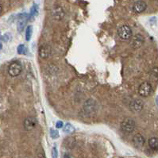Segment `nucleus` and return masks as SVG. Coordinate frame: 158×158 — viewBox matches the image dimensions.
<instances>
[{
	"mask_svg": "<svg viewBox=\"0 0 158 158\" xmlns=\"http://www.w3.org/2000/svg\"><path fill=\"white\" fill-rule=\"evenodd\" d=\"M121 129L125 133H130L133 132L135 129V122L131 118H125L124 120L122 122Z\"/></svg>",
	"mask_w": 158,
	"mask_h": 158,
	"instance_id": "1",
	"label": "nucleus"
},
{
	"mask_svg": "<svg viewBox=\"0 0 158 158\" xmlns=\"http://www.w3.org/2000/svg\"><path fill=\"white\" fill-rule=\"evenodd\" d=\"M118 35L122 40H129L130 39V37H132V30L130 26H128V25H122L118 30Z\"/></svg>",
	"mask_w": 158,
	"mask_h": 158,
	"instance_id": "2",
	"label": "nucleus"
},
{
	"mask_svg": "<svg viewBox=\"0 0 158 158\" xmlns=\"http://www.w3.org/2000/svg\"><path fill=\"white\" fill-rule=\"evenodd\" d=\"M22 71V65L18 61L13 62L12 64H10L8 68V73L10 76H11L12 77H16L20 75V73Z\"/></svg>",
	"mask_w": 158,
	"mask_h": 158,
	"instance_id": "3",
	"label": "nucleus"
},
{
	"mask_svg": "<svg viewBox=\"0 0 158 158\" xmlns=\"http://www.w3.org/2000/svg\"><path fill=\"white\" fill-rule=\"evenodd\" d=\"M152 91V85L148 82H144L141 84L138 88L139 95L142 97H147L149 96Z\"/></svg>",
	"mask_w": 158,
	"mask_h": 158,
	"instance_id": "4",
	"label": "nucleus"
},
{
	"mask_svg": "<svg viewBox=\"0 0 158 158\" xmlns=\"http://www.w3.org/2000/svg\"><path fill=\"white\" fill-rule=\"evenodd\" d=\"M144 37L142 34H136L130 40V45L133 49H138L144 43Z\"/></svg>",
	"mask_w": 158,
	"mask_h": 158,
	"instance_id": "5",
	"label": "nucleus"
},
{
	"mask_svg": "<svg viewBox=\"0 0 158 158\" xmlns=\"http://www.w3.org/2000/svg\"><path fill=\"white\" fill-rule=\"evenodd\" d=\"M51 54V47L49 45H42L39 48V56L43 58L46 59Z\"/></svg>",
	"mask_w": 158,
	"mask_h": 158,
	"instance_id": "6",
	"label": "nucleus"
},
{
	"mask_svg": "<svg viewBox=\"0 0 158 158\" xmlns=\"http://www.w3.org/2000/svg\"><path fill=\"white\" fill-rule=\"evenodd\" d=\"M147 7V4L144 1H137L133 4V12L136 14H140L146 10Z\"/></svg>",
	"mask_w": 158,
	"mask_h": 158,
	"instance_id": "7",
	"label": "nucleus"
},
{
	"mask_svg": "<svg viewBox=\"0 0 158 158\" xmlns=\"http://www.w3.org/2000/svg\"><path fill=\"white\" fill-rule=\"evenodd\" d=\"M130 109L133 112H139L143 108V102L140 99L132 100L130 103Z\"/></svg>",
	"mask_w": 158,
	"mask_h": 158,
	"instance_id": "8",
	"label": "nucleus"
},
{
	"mask_svg": "<svg viewBox=\"0 0 158 158\" xmlns=\"http://www.w3.org/2000/svg\"><path fill=\"white\" fill-rule=\"evenodd\" d=\"M36 125H37V120L34 117H28L25 118V120L24 121V128L27 131L34 130Z\"/></svg>",
	"mask_w": 158,
	"mask_h": 158,
	"instance_id": "9",
	"label": "nucleus"
},
{
	"mask_svg": "<svg viewBox=\"0 0 158 158\" xmlns=\"http://www.w3.org/2000/svg\"><path fill=\"white\" fill-rule=\"evenodd\" d=\"M84 108L87 114L94 113V112H95L96 109H97L96 102L92 99H88V100H87V102H85Z\"/></svg>",
	"mask_w": 158,
	"mask_h": 158,
	"instance_id": "10",
	"label": "nucleus"
},
{
	"mask_svg": "<svg viewBox=\"0 0 158 158\" xmlns=\"http://www.w3.org/2000/svg\"><path fill=\"white\" fill-rule=\"evenodd\" d=\"M28 19L27 14H22L19 15V22H18V30L19 32H22L25 28V25L26 24V21Z\"/></svg>",
	"mask_w": 158,
	"mask_h": 158,
	"instance_id": "11",
	"label": "nucleus"
},
{
	"mask_svg": "<svg viewBox=\"0 0 158 158\" xmlns=\"http://www.w3.org/2000/svg\"><path fill=\"white\" fill-rule=\"evenodd\" d=\"M133 143L137 147H142L145 144V138L141 133H137L133 137Z\"/></svg>",
	"mask_w": 158,
	"mask_h": 158,
	"instance_id": "12",
	"label": "nucleus"
},
{
	"mask_svg": "<svg viewBox=\"0 0 158 158\" xmlns=\"http://www.w3.org/2000/svg\"><path fill=\"white\" fill-rule=\"evenodd\" d=\"M53 16L55 19H57V20H60L64 18L65 16V12H64V10L61 8V7H56L55 8V10H53Z\"/></svg>",
	"mask_w": 158,
	"mask_h": 158,
	"instance_id": "13",
	"label": "nucleus"
},
{
	"mask_svg": "<svg viewBox=\"0 0 158 158\" xmlns=\"http://www.w3.org/2000/svg\"><path fill=\"white\" fill-rule=\"evenodd\" d=\"M149 146L153 150H157L158 149V138L157 137H151L149 140Z\"/></svg>",
	"mask_w": 158,
	"mask_h": 158,
	"instance_id": "14",
	"label": "nucleus"
},
{
	"mask_svg": "<svg viewBox=\"0 0 158 158\" xmlns=\"http://www.w3.org/2000/svg\"><path fill=\"white\" fill-rule=\"evenodd\" d=\"M63 130H64V132H65V133H71L75 131V128L70 123H67V124L65 125V126L63 128Z\"/></svg>",
	"mask_w": 158,
	"mask_h": 158,
	"instance_id": "15",
	"label": "nucleus"
},
{
	"mask_svg": "<svg viewBox=\"0 0 158 158\" xmlns=\"http://www.w3.org/2000/svg\"><path fill=\"white\" fill-rule=\"evenodd\" d=\"M150 76H151V79L153 80H155V81L158 80V68L157 67H155V68H153L152 71H151Z\"/></svg>",
	"mask_w": 158,
	"mask_h": 158,
	"instance_id": "16",
	"label": "nucleus"
},
{
	"mask_svg": "<svg viewBox=\"0 0 158 158\" xmlns=\"http://www.w3.org/2000/svg\"><path fill=\"white\" fill-rule=\"evenodd\" d=\"M32 31H33V27L31 25H28L27 28L25 30V39L26 41H30L32 36Z\"/></svg>",
	"mask_w": 158,
	"mask_h": 158,
	"instance_id": "17",
	"label": "nucleus"
},
{
	"mask_svg": "<svg viewBox=\"0 0 158 158\" xmlns=\"http://www.w3.org/2000/svg\"><path fill=\"white\" fill-rule=\"evenodd\" d=\"M38 13V7L36 4H34V6H32L31 10H30V18H33L34 16H36Z\"/></svg>",
	"mask_w": 158,
	"mask_h": 158,
	"instance_id": "18",
	"label": "nucleus"
},
{
	"mask_svg": "<svg viewBox=\"0 0 158 158\" xmlns=\"http://www.w3.org/2000/svg\"><path fill=\"white\" fill-rule=\"evenodd\" d=\"M50 136L53 139H56L59 137V133H58V131L55 130H50Z\"/></svg>",
	"mask_w": 158,
	"mask_h": 158,
	"instance_id": "19",
	"label": "nucleus"
},
{
	"mask_svg": "<svg viewBox=\"0 0 158 158\" xmlns=\"http://www.w3.org/2000/svg\"><path fill=\"white\" fill-rule=\"evenodd\" d=\"M25 49H26V48L24 45H20L18 47V53L19 54H25Z\"/></svg>",
	"mask_w": 158,
	"mask_h": 158,
	"instance_id": "20",
	"label": "nucleus"
},
{
	"mask_svg": "<svg viewBox=\"0 0 158 158\" xmlns=\"http://www.w3.org/2000/svg\"><path fill=\"white\" fill-rule=\"evenodd\" d=\"M10 39H11V36L9 34H4L1 37V40L3 41H5V42H8L9 41H10Z\"/></svg>",
	"mask_w": 158,
	"mask_h": 158,
	"instance_id": "21",
	"label": "nucleus"
},
{
	"mask_svg": "<svg viewBox=\"0 0 158 158\" xmlns=\"http://www.w3.org/2000/svg\"><path fill=\"white\" fill-rule=\"evenodd\" d=\"M52 157L57 158L58 157V153H57V149L56 147H53L52 149Z\"/></svg>",
	"mask_w": 158,
	"mask_h": 158,
	"instance_id": "22",
	"label": "nucleus"
},
{
	"mask_svg": "<svg viewBox=\"0 0 158 158\" xmlns=\"http://www.w3.org/2000/svg\"><path fill=\"white\" fill-rule=\"evenodd\" d=\"M63 126H64V124H63V122L61 121H58L57 122H56V128H62Z\"/></svg>",
	"mask_w": 158,
	"mask_h": 158,
	"instance_id": "23",
	"label": "nucleus"
}]
</instances>
